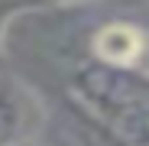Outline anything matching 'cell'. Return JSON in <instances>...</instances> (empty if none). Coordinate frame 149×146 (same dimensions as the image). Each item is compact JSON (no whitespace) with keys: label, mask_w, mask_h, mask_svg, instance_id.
<instances>
[{"label":"cell","mask_w":149,"mask_h":146,"mask_svg":"<svg viewBox=\"0 0 149 146\" xmlns=\"http://www.w3.org/2000/svg\"><path fill=\"white\" fill-rule=\"evenodd\" d=\"M146 49H149L146 33L127 20L104 23L91 36V59L110 68H139L146 59Z\"/></svg>","instance_id":"3"},{"label":"cell","mask_w":149,"mask_h":146,"mask_svg":"<svg viewBox=\"0 0 149 146\" xmlns=\"http://www.w3.org/2000/svg\"><path fill=\"white\" fill-rule=\"evenodd\" d=\"M42 101L39 94L16 75L0 78V146L29 143L42 127Z\"/></svg>","instance_id":"2"},{"label":"cell","mask_w":149,"mask_h":146,"mask_svg":"<svg viewBox=\"0 0 149 146\" xmlns=\"http://www.w3.org/2000/svg\"><path fill=\"white\" fill-rule=\"evenodd\" d=\"M13 20H16L13 7L0 3V49H3V39H7V29H10V23H13Z\"/></svg>","instance_id":"4"},{"label":"cell","mask_w":149,"mask_h":146,"mask_svg":"<svg viewBox=\"0 0 149 146\" xmlns=\"http://www.w3.org/2000/svg\"><path fill=\"white\" fill-rule=\"evenodd\" d=\"M146 42H149V36H146ZM146 55H149V49H146Z\"/></svg>","instance_id":"7"},{"label":"cell","mask_w":149,"mask_h":146,"mask_svg":"<svg viewBox=\"0 0 149 146\" xmlns=\"http://www.w3.org/2000/svg\"><path fill=\"white\" fill-rule=\"evenodd\" d=\"M19 146H39V143H36V140H29V143H19Z\"/></svg>","instance_id":"6"},{"label":"cell","mask_w":149,"mask_h":146,"mask_svg":"<svg viewBox=\"0 0 149 146\" xmlns=\"http://www.w3.org/2000/svg\"><path fill=\"white\" fill-rule=\"evenodd\" d=\"M71 97L123 146H149V71L91 59L74 71Z\"/></svg>","instance_id":"1"},{"label":"cell","mask_w":149,"mask_h":146,"mask_svg":"<svg viewBox=\"0 0 149 146\" xmlns=\"http://www.w3.org/2000/svg\"><path fill=\"white\" fill-rule=\"evenodd\" d=\"M49 7H58V10H74V7H84V3H94V0H45Z\"/></svg>","instance_id":"5"}]
</instances>
